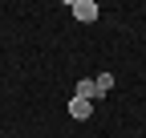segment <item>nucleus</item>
Instances as JSON below:
<instances>
[{"label":"nucleus","instance_id":"nucleus-4","mask_svg":"<svg viewBox=\"0 0 146 138\" xmlns=\"http://www.w3.org/2000/svg\"><path fill=\"white\" fill-rule=\"evenodd\" d=\"M94 90H98V94L106 98L110 90H114V77H110V73H102V77H94Z\"/></svg>","mask_w":146,"mask_h":138},{"label":"nucleus","instance_id":"nucleus-3","mask_svg":"<svg viewBox=\"0 0 146 138\" xmlns=\"http://www.w3.org/2000/svg\"><path fill=\"white\" fill-rule=\"evenodd\" d=\"M73 98H85V102H94V98H98L94 81H89V77H85V81H77V90H73Z\"/></svg>","mask_w":146,"mask_h":138},{"label":"nucleus","instance_id":"nucleus-1","mask_svg":"<svg viewBox=\"0 0 146 138\" xmlns=\"http://www.w3.org/2000/svg\"><path fill=\"white\" fill-rule=\"evenodd\" d=\"M73 16H77V21L81 25H89V21H98V4H94V0H73Z\"/></svg>","mask_w":146,"mask_h":138},{"label":"nucleus","instance_id":"nucleus-2","mask_svg":"<svg viewBox=\"0 0 146 138\" xmlns=\"http://www.w3.org/2000/svg\"><path fill=\"white\" fill-rule=\"evenodd\" d=\"M69 114L77 118V122H85V118L94 114V102H85V98H73V102H69Z\"/></svg>","mask_w":146,"mask_h":138}]
</instances>
